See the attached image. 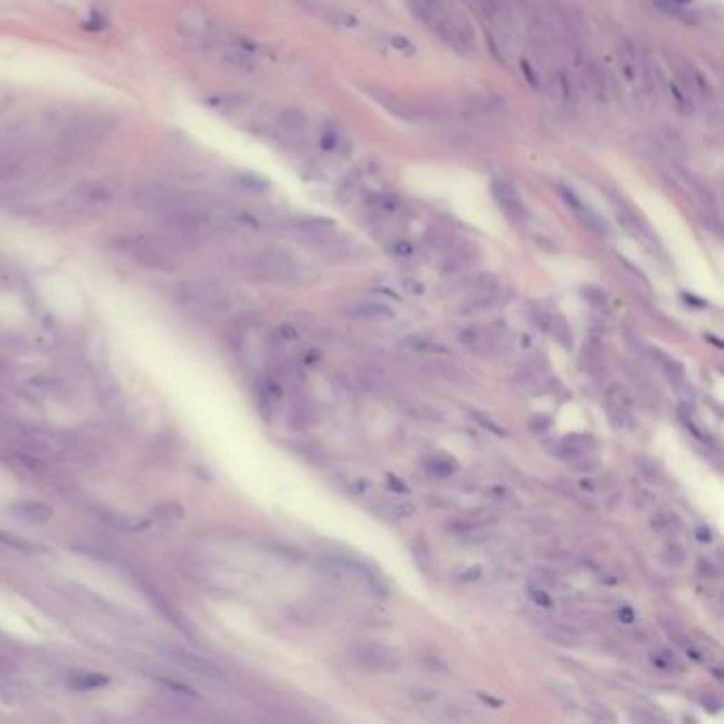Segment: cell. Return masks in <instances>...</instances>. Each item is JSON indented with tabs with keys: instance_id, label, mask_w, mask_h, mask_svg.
Returning <instances> with one entry per match:
<instances>
[{
	"instance_id": "39",
	"label": "cell",
	"mask_w": 724,
	"mask_h": 724,
	"mask_svg": "<svg viewBox=\"0 0 724 724\" xmlns=\"http://www.w3.org/2000/svg\"><path fill=\"white\" fill-rule=\"evenodd\" d=\"M697 538H699V542H711V531L705 529V527H701V529L697 531Z\"/></svg>"
},
{
	"instance_id": "1",
	"label": "cell",
	"mask_w": 724,
	"mask_h": 724,
	"mask_svg": "<svg viewBox=\"0 0 724 724\" xmlns=\"http://www.w3.org/2000/svg\"><path fill=\"white\" fill-rule=\"evenodd\" d=\"M130 200L138 211L155 217L168 230L181 234H193L211 221L204 202L195 193L175 185L147 181L132 189Z\"/></svg>"
},
{
	"instance_id": "25",
	"label": "cell",
	"mask_w": 724,
	"mask_h": 724,
	"mask_svg": "<svg viewBox=\"0 0 724 724\" xmlns=\"http://www.w3.org/2000/svg\"><path fill=\"white\" fill-rule=\"evenodd\" d=\"M470 417L480 425V427H485L487 431H491V434H495V436H499V438H503L505 436V429L503 427H499L497 423H493L491 421V417H487V415H482V412H478V410H472L470 412Z\"/></svg>"
},
{
	"instance_id": "40",
	"label": "cell",
	"mask_w": 724,
	"mask_h": 724,
	"mask_svg": "<svg viewBox=\"0 0 724 724\" xmlns=\"http://www.w3.org/2000/svg\"><path fill=\"white\" fill-rule=\"evenodd\" d=\"M321 145H323L325 149H334V147H336V136L325 134V136H323V140H321Z\"/></svg>"
},
{
	"instance_id": "19",
	"label": "cell",
	"mask_w": 724,
	"mask_h": 724,
	"mask_svg": "<svg viewBox=\"0 0 724 724\" xmlns=\"http://www.w3.org/2000/svg\"><path fill=\"white\" fill-rule=\"evenodd\" d=\"M582 361H584V366H586L589 372L601 374V370H603V348H601V344L597 340L586 342L584 353H582Z\"/></svg>"
},
{
	"instance_id": "13",
	"label": "cell",
	"mask_w": 724,
	"mask_h": 724,
	"mask_svg": "<svg viewBox=\"0 0 724 724\" xmlns=\"http://www.w3.org/2000/svg\"><path fill=\"white\" fill-rule=\"evenodd\" d=\"M589 442H591V438H586V436H578V434L576 436H567L559 444V455L563 459L574 461V459L582 457L584 452H589Z\"/></svg>"
},
{
	"instance_id": "22",
	"label": "cell",
	"mask_w": 724,
	"mask_h": 724,
	"mask_svg": "<svg viewBox=\"0 0 724 724\" xmlns=\"http://www.w3.org/2000/svg\"><path fill=\"white\" fill-rule=\"evenodd\" d=\"M652 525H654V529L658 533H674V531L680 529V519L676 514H671V512H660Z\"/></svg>"
},
{
	"instance_id": "27",
	"label": "cell",
	"mask_w": 724,
	"mask_h": 724,
	"mask_svg": "<svg viewBox=\"0 0 724 724\" xmlns=\"http://www.w3.org/2000/svg\"><path fill=\"white\" fill-rule=\"evenodd\" d=\"M527 595H529V599L535 603V605H540V607H552V597L546 593V589L544 586H538V584H529V589H527Z\"/></svg>"
},
{
	"instance_id": "23",
	"label": "cell",
	"mask_w": 724,
	"mask_h": 724,
	"mask_svg": "<svg viewBox=\"0 0 724 724\" xmlns=\"http://www.w3.org/2000/svg\"><path fill=\"white\" fill-rule=\"evenodd\" d=\"M281 124H283L287 130L297 132V130H304V128H306V115H304L300 109H285V111L281 113Z\"/></svg>"
},
{
	"instance_id": "15",
	"label": "cell",
	"mask_w": 724,
	"mask_h": 724,
	"mask_svg": "<svg viewBox=\"0 0 724 724\" xmlns=\"http://www.w3.org/2000/svg\"><path fill=\"white\" fill-rule=\"evenodd\" d=\"M607 410H625V412H631L633 408V397L629 395V391L620 385V383H612L607 393Z\"/></svg>"
},
{
	"instance_id": "33",
	"label": "cell",
	"mask_w": 724,
	"mask_h": 724,
	"mask_svg": "<svg viewBox=\"0 0 724 724\" xmlns=\"http://www.w3.org/2000/svg\"><path fill=\"white\" fill-rule=\"evenodd\" d=\"M618 616H620V620H623L625 625H631L633 620H635V614H633V610H631L629 605H623V607H620Z\"/></svg>"
},
{
	"instance_id": "20",
	"label": "cell",
	"mask_w": 724,
	"mask_h": 724,
	"mask_svg": "<svg viewBox=\"0 0 724 724\" xmlns=\"http://www.w3.org/2000/svg\"><path fill=\"white\" fill-rule=\"evenodd\" d=\"M586 79L591 83V89L595 94L597 100H607V81H605V75L601 73V68L597 64H589L586 66Z\"/></svg>"
},
{
	"instance_id": "16",
	"label": "cell",
	"mask_w": 724,
	"mask_h": 724,
	"mask_svg": "<svg viewBox=\"0 0 724 724\" xmlns=\"http://www.w3.org/2000/svg\"><path fill=\"white\" fill-rule=\"evenodd\" d=\"M497 304H499V295L493 289H487V291H480L476 297H470L461 306V310L463 313H485V310H491Z\"/></svg>"
},
{
	"instance_id": "31",
	"label": "cell",
	"mask_w": 724,
	"mask_h": 724,
	"mask_svg": "<svg viewBox=\"0 0 724 724\" xmlns=\"http://www.w3.org/2000/svg\"><path fill=\"white\" fill-rule=\"evenodd\" d=\"M444 718H448V720H470L472 714H468V711H459V707H448Z\"/></svg>"
},
{
	"instance_id": "3",
	"label": "cell",
	"mask_w": 724,
	"mask_h": 724,
	"mask_svg": "<svg viewBox=\"0 0 724 724\" xmlns=\"http://www.w3.org/2000/svg\"><path fill=\"white\" fill-rule=\"evenodd\" d=\"M115 200V187L109 181L89 179L75 183L66 193L60 195V200L54 204L56 213L71 219H83L94 217L102 211H107Z\"/></svg>"
},
{
	"instance_id": "5",
	"label": "cell",
	"mask_w": 724,
	"mask_h": 724,
	"mask_svg": "<svg viewBox=\"0 0 724 724\" xmlns=\"http://www.w3.org/2000/svg\"><path fill=\"white\" fill-rule=\"evenodd\" d=\"M177 30L185 40L200 45V47H211V45L219 43L215 22L211 20L209 13L198 9V7H185L177 15Z\"/></svg>"
},
{
	"instance_id": "21",
	"label": "cell",
	"mask_w": 724,
	"mask_h": 724,
	"mask_svg": "<svg viewBox=\"0 0 724 724\" xmlns=\"http://www.w3.org/2000/svg\"><path fill=\"white\" fill-rule=\"evenodd\" d=\"M406 695L415 701V703H423V705H429L438 699V690L431 688V686H425V684H415V686H408L406 688Z\"/></svg>"
},
{
	"instance_id": "7",
	"label": "cell",
	"mask_w": 724,
	"mask_h": 724,
	"mask_svg": "<svg viewBox=\"0 0 724 724\" xmlns=\"http://www.w3.org/2000/svg\"><path fill=\"white\" fill-rule=\"evenodd\" d=\"M348 656L357 667L378 674H391L401 665L399 654L385 644H357L348 650Z\"/></svg>"
},
{
	"instance_id": "10",
	"label": "cell",
	"mask_w": 724,
	"mask_h": 724,
	"mask_svg": "<svg viewBox=\"0 0 724 724\" xmlns=\"http://www.w3.org/2000/svg\"><path fill=\"white\" fill-rule=\"evenodd\" d=\"M342 315L355 321H389L393 319V310L381 302H357L346 306Z\"/></svg>"
},
{
	"instance_id": "6",
	"label": "cell",
	"mask_w": 724,
	"mask_h": 724,
	"mask_svg": "<svg viewBox=\"0 0 724 724\" xmlns=\"http://www.w3.org/2000/svg\"><path fill=\"white\" fill-rule=\"evenodd\" d=\"M255 268L264 279L274 281V283H300L304 279L302 266L289 253L279 251V249L262 251L255 257Z\"/></svg>"
},
{
	"instance_id": "38",
	"label": "cell",
	"mask_w": 724,
	"mask_h": 724,
	"mask_svg": "<svg viewBox=\"0 0 724 724\" xmlns=\"http://www.w3.org/2000/svg\"><path fill=\"white\" fill-rule=\"evenodd\" d=\"M523 73H525V77L529 79V83H531V85H538V79L533 77V71H531V66H529L527 62H523Z\"/></svg>"
},
{
	"instance_id": "34",
	"label": "cell",
	"mask_w": 724,
	"mask_h": 724,
	"mask_svg": "<svg viewBox=\"0 0 724 724\" xmlns=\"http://www.w3.org/2000/svg\"><path fill=\"white\" fill-rule=\"evenodd\" d=\"M393 253L406 257V255H412V246H410L408 242H395V244H393Z\"/></svg>"
},
{
	"instance_id": "35",
	"label": "cell",
	"mask_w": 724,
	"mask_h": 724,
	"mask_svg": "<svg viewBox=\"0 0 724 724\" xmlns=\"http://www.w3.org/2000/svg\"><path fill=\"white\" fill-rule=\"evenodd\" d=\"M480 574H482V567H470V570H465V574L461 576V580H476V578H480Z\"/></svg>"
},
{
	"instance_id": "32",
	"label": "cell",
	"mask_w": 724,
	"mask_h": 724,
	"mask_svg": "<svg viewBox=\"0 0 724 724\" xmlns=\"http://www.w3.org/2000/svg\"><path fill=\"white\" fill-rule=\"evenodd\" d=\"M391 43H393L397 49H401V51H408V54H415V45L408 43L404 36H401V38H399V36H393V38H391Z\"/></svg>"
},
{
	"instance_id": "26",
	"label": "cell",
	"mask_w": 724,
	"mask_h": 724,
	"mask_svg": "<svg viewBox=\"0 0 724 724\" xmlns=\"http://www.w3.org/2000/svg\"><path fill=\"white\" fill-rule=\"evenodd\" d=\"M368 202H370L372 209L383 211V213H391V211H395V206H397L395 198H391L389 193H376V195H372Z\"/></svg>"
},
{
	"instance_id": "4",
	"label": "cell",
	"mask_w": 724,
	"mask_h": 724,
	"mask_svg": "<svg viewBox=\"0 0 724 724\" xmlns=\"http://www.w3.org/2000/svg\"><path fill=\"white\" fill-rule=\"evenodd\" d=\"M119 249L128 253L134 262L145 264L149 268H175L177 253L162 242L160 238L151 236H124L119 238Z\"/></svg>"
},
{
	"instance_id": "12",
	"label": "cell",
	"mask_w": 724,
	"mask_h": 724,
	"mask_svg": "<svg viewBox=\"0 0 724 724\" xmlns=\"http://www.w3.org/2000/svg\"><path fill=\"white\" fill-rule=\"evenodd\" d=\"M425 470L438 478H448V476L457 474L459 463L455 459H450L448 455H434V457L425 459Z\"/></svg>"
},
{
	"instance_id": "30",
	"label": "cell",
	"mask_w": 724,
	"mask_h": 724,
	"mask_svg": "<svg viewBox=\"0 0 724 724\" xmlns=\"http://www.w3.org/2000/svg\"><path fill=\"white\" fill-rule=\"evenodd\" d=\"M550 427V419L546 415H535L531 421H529V429L535 431V434H542Z\"/></svg>"
},
{
	"instance_id": "14",
	"label": "cell",
	"mask_w": 724,
	"mask_h": 724,
	"mask_svg": "<svg viewBox=\"0 0 724 724\" xmlns=\"http://www.w3.org/2000/svg\"><path fill=\"white\" fill-rule=\"evenodd\" d=\"M399 346L408 348V350H415V353H436V355H444L448 353V348L444 344H438L429 338H423V336H406L399 340Z\"/></svg>"
},
{
	"instance_id": "2",
	"label": "cell",
	"mask_w": 724,
	"mask_h": 724,
	"mask_svg": "<svg viewBox=\"0 0 724 724\" xmlns=\"http://www.w3.org/2000/svg\"><path fill=\"white\" fill-rule=\"evenodd\" d=\"M117 121L107 113L85 111L75 115L62 130L60 140L56 142V151L64 164L75 162L81 155L100 147L115 132Z\"/></svg>"
},
{
	"instance_id": "8",
	"label": "cell",
	"mask_w": 724,
	"mask_h": 724,
	"mask_svg": "<svg viewBox=\"0 0 724 724\" xmlns=\"http://www.w3.org/2000/svg\"><path fill=\"white\" fill-rule=\"evenodd\" d=\"M438 34L442 36L444 43H448L452 49L461 51V54H465L470 47H472V30H468V26H465L461 20L448 15L446 11L431 24Z\"/></svg>"
},
{
	"instance_id": "17",
	"label": "cell",
	"mask_w": 724,
	"mask_h": 724,
	"mask_svg": "<svg viewBox=\"0 0 724 724\" xmlns=\"http://www.w3.org/2000/svg\"><path fill=\"white\" fill-rule=\"evenodd\" d=\"M457 340L463 346H470V348H487V346H491L489 332H485L482 327H465V330H461L457 334Z\"/></svg>"
},
{
	"instance_id": "11",
	"label": "cell",
	"mask_w": 724,
	"mask_h": 724,
	"mask_svg": "<svg viewBox=\"0 0 724 724\" xmlns=\"http://www.w3.org/2000/svg\"><path fill=\"white\" fill-rule=\"evenodd\" d=\"M13 514L28 523H47L54 519V510L43 501H20L13 508Z\"/></svg>"
},
{
	"instance_id": "36",
	"label": "cell",
	"mask_w": 724,
	"mask_h": 724,
	"mask_svg": "<svg viewBox=\"0 0 724 724\" xmlns=\"http://www.w3.org/2000/svg\"><path fill=\"white\" fill-rule=\"evenodd\" d=\"M387 480H389V485H391V489H393V491H399V493H406V491H408V487L404 485V480H397L393 474H389V476H387Z\"/></svg>"
},
{
	"instance_id": "18",
	"label": "cell",
	"mask_w": 724,
	"mask_h": 724,
	"mask_svg": "<svg viewBox=\"0 0 724 724\" xmlns=\"http://www.w3.org/2000/svg\"><path fill=\"white\" fill-rule=\"evenodd\" d=\"M548 330H550L552 338H554L561 346H565V348L572 350V346H574L572 327L567 325V321H565L563 317H548Z\"/></svg>"
},
{
	"instance_id": "37",
	"label": "cell",
	"mask_w": 724,
	"mask_h": 724,
	"mask_svg": "<svg viewBox=\"0 0 724 724\" xmlns=\"http://www.w3.org/2000/svg\"><path fill=\"white\" fill-rule=\"evenodd\" d=\"M404 287L410 291V293H423V285L419 281H404Z\"/></svg>"
},
{
	"instance_id": "9",
	"label": "cell",
	"mask_w": 724,
	"mask_h": 724,
	"mask_svg": "<svg viewBox=\"0 0 724 724\" xmlns=\"http://www.w3.org/2000/svg\"><path fill=\"white\" fill-rule=\"evenodd\" d=\"M493 195L497 200V204L501 206V211L510 217V219H516L521 221L525 217V206H523V200L519 198V193H516L514 185L505 179H499L493 183Z\"/></svg>"
},
{
	"instance_id": "29",
	"label": "cell",
	"mask_w": 724,
	"mask_h": 724,
	"mask_svg": "<svg viewBox=\"0 0 724 724\" xmlns=\"http://www.w3.org/2000/svg\"><path fill=\"white\" fill-rule=\"evenodd\" d=\"M582 293H584V297H586L591 304H595V306H603L605 300H607L605 291H601V289H597V287H584Z\"/></svg>"
},
{
	"instance_id": "28",
	"label": "cell",
	"mask_w": 724,
	"mask_h": 724,
	"mask_svg": "<svg viewBox=\"0 0 724 724\" xmlns=\"http://www.w3.org/2000/svg\"><path fill=\"white\" fill-rule=\"evenodd\" d=\"M415 512H417V508L406 501V503H395L389 510V516H391V519H395V521H404V519H408V516H412Z\"/></svg>"
},
{
	"instance_id": "24",
	"label": "cell",
	"mask_w": 724,
	"mask_h": 724,
	"mask_svg": "<svg viewBox=\"0 0 724 724\" xmlns=\"http://www.w3.org/2000/svg\"><path fill=\"white\" fill-rule=\"evenodd\" d=\"M105 684H107V678L98 674H79L77 678H73V686H77L79 690H91Z\"/></svg>"
}]
</instances>
